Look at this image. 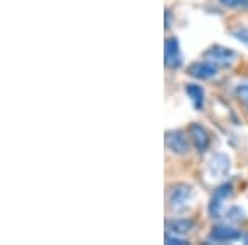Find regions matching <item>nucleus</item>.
<instances>
[{"instance_id":"1","label":"nucleus","mask_w":248,"mask_h":245,"mask_svg":"<svg viewBox=\"0 0 248 245\" xmlns=\"http://www.w3.org/2000/svg\"><path fill=\"white\" fill-rule=\"evenodd\" d=\"M192 199H194V189L187 184H175L167 192V206L174 214L187 211L192 204Z\"/></svg>"},{"instance_id":"2","label":"nucleus","mask_w":248,"mask_h":245,"mask_svg":"<svg viewBox=\"0 0 248 245\" xmlns=\"http://www.w3.org/2000/svg\"><path fill=\"white\" fill-rule=\"evenodd\" d=\"M205 60L217 66H229L235 62V53L230 48H225L222 45H212L209 50L205 51Z\"/></svg>"},{"instance_id":"3","label":"nucleus","mask_w":248,"mask_h":245,"mask_svg":"<svg viewBox=\"0 0 248 245\" xmlns=\"http://www.w3.org/2000/svg\"><path fill=\"white\" fill-rule=\"evenodd\" d=\"M164 62L169 68H179L182 65L181 47H179V40L175 37L166 38V43H164Z\"/></svg>"},{"instance_id":"4","label":"nucleus","mask_w":248,"mask_h":245,"mask_svg":"<svg viewBox=\"0 0 248 245\" xmlns=\"http://www.w3.org/2000/svg\"><path fill=\"white\" fill-rule=\"evenodd\" d=\"M166 146L174 154H186L189 151V141L186 132L182 131H169L166 134Z\"/></svg>"},{"instance_id":"5","label":"nucleus","mask_w":248,"mask_h":245,"mask_svg":"<svg viewBox=\"0 0 248 245\" xmlns=\"http://www.w3.org/2000/svg\"><path fill=\"white\" fill-rule=\"evenodd\" d=\"M189 134H190V139H192V143H194L195 149L199 152L207 151V147H209V144H210V136H209V132L205 131V128L194 123L189 128Z\"/></svg>"},{"instance_id":"6","label":"nucleus","mask_w":248,"mask_h":245,"mask_svg":"<svg viewBox=\"0 0 248 245\" xmlns=\"http://www.w3.org/2000/svg\"><path fill=\"white\" fill-rule=\"evenodd\" d=\"M189 73L194 76V78H199V80H209V78H214L217 75V65L214 63L207 62H197V63H192L189 66Z\"/></svg>"},{"instance_id":"7","label":"nucleus","mask_w":248,"mask_h":245,"mask_svg":"<svg viewBox=\"0 0 248 245\" xmlns=\"http://www.w3.org/2000/svg\"><path fill=\"white\" fill-rule=\"evenodd\" d=\"M240 230L233 227H229V226H218V227H214L210 232V239L215 240V242H232V240H237L240 239Z\"/></svg>"},{"instance_id":"8","label":"nucleus","mask_w":248,"mask_h":245,"mask_svg":"<svg viewBox=\"0 0 248 245\" xmlns=\"http://www.w3.org/2000/svg\"><path fill=\"white\" fill-rule=\"evenodd\" d=\"M232 194V186L230 184H223L215 191V196L210 200V215L212 217H218L220 215V209H222V202Z\"/></svg>"},{"instance_id":"9","label":"nucleus","mask_w":248,"mask_h":245,"mask_svg":"<svg viewBox=\"0 0 248 245\" xmlns=\"http://www.w3.org/2000/svg\"><path fill=\"white\" fill-rule=\"evenodd\" d=\"M230 169V161L227 158L225 154H217L214 159H212L210 163V172L214 176H218V178H222V176H225L227 172Z\"/></svg>"},{"instance_id":"10","label":"nucleus","mask_w":248,"mask_h":245,"mask_svg":"<svg viewBox=\"0 0 248 245\" xmlns=\"http://www.w3.org/2000/svg\"><path fill=\"white\" fill-rule=\"evenodd\" d=\"M195 224L190 219H175L167 222V230H170L175 235H182V234H189L194 229Z\"/></svg>"},{"instance_id":"11","label":"nucleus","mask_w":248,"mask_h":245,"mask_svg":"<svg viewBox=\"0 0 248 245\" xmlns=\"http://www.w3.org/2000/svg\"><path fill=\"white\" fill-rule=\"evenodd\" d=\"M186 93L190 98V101L194 103V106L197 108V110H202L203 101H205V98H203L205 93H203L202 86L195 85V83H190V85L186 86Z\"/></svg>"},{"instance_id":"12","label":"nucleus","mask_w":248,"mask_h":245,"mask_svg":"<svg viewBox=\"0 0 248 245\" xmlns=\"http://www.w3.org/2000/svg\"><path fill=\"white\" fill-rule=\"evenodd\" d=\"M220 5L227 7V9H237V10H247L248 9V0H218Z\"/></svg>"},{"instance_id":"13","label":"nucleus","mask_w":248,"mask_h":245,"mask_svg":"<svg viewBox=\"0 0 248 245\" xmlns=\"http://www.w3.org/2000/svg\"><path fill=\"white\" fill-rule=\"evenodd\" d=\"M235 93H237L238 98L242 99L248 108V83H240L237 86V90H235Z\"/></svg>"},{"instance_id":"14","label":"nucleus","mask_w":248,"mask_h":245,"mask_svg":"<svg viewBox=\"0 0 248 245\" xmlns=\"http://www.w3.org/2000/svg\"><path fill=\"white\" fill-rule=\"evenodd\" d=\"M232 35H233L238 42H242L243 45L248 47V29H237V30L232 32Z\"/></svg>"},{"instance_id":"15","label":"nucleus","mask_w":248,"mask_h":245,"mask_svg":"<svg viewBox=\"0 0 248 245\" xmlns=\"http://www.w3.org/2000/svg\"><path fill=\"white\" fill-rule=\"evenodd\" d=\"M166 244H169V245H175V244H187L186 240L181 239V237H177V235H170V234H167L166 235Z\"/></svg>"},{"instance_id":"16","label":"nucleus","mask_w":248,"mask_h":245,"mask_svg":"<svg viewBox=\"0 0 248 245\" xmlns=\"http://www.w3.org/2000/svg\"><path fill=\"white\" fill-rule=\"evenodd\" d=\"M170 25V12L169 10H166V29Z\"/></svg>"},{"instance_id":"17","label":"nucleus","mask_w":248,"mask_h":245,"mask_svg":"<svg viewBox=\"0 0 248 245\" xmlns=\"http://www.w3.org/2000/svg\"><path fill=\"white\" fill-rule=\"evenodd\" d=\"M245 244H248V234L245 235Z\"/></svg>"}]
</instances>
